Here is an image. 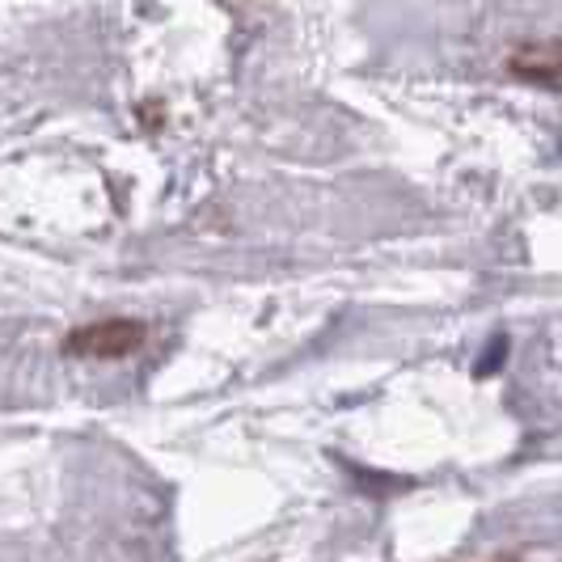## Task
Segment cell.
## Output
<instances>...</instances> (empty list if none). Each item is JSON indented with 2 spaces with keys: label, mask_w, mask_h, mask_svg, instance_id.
Segmentation results:
<instances>
[{
  "label": "cell",
  "mask_w": 562,
  "mask_h": 562,
  "mask_svg": "<svg viewBox=\"0 0 562 562\" xmlns=\"http://www.w3.org/2000/svg\"><path fill=\"white\" fill-rule=\"evenodd\" d=\"M144 338H148V326L136 317H102V322L77 326L64 338V351L68 356H89V360H123V356L140 351Z\"/></svg>",
  "instance_id": "1"
},
{
  "label": "cell",
  "mask_w": 562,
  "mask_h": 562,
  "mask_svg": "<svg viewBox=\"0 0 562 562\" xmlns=\"http://www.w3.org/2000/svg\"><path fill=\"white\" fill-rule=\"evenodd\" d=\"M507 68L516 81L541 85V89H562V38H537V43H520Z\"/></svg>",
  "instance_id": "2"
},
{
  "label": "cell",
  "mask_w": 562,
  "mask_h": 562,
  "mask_svg": "<svg viewBox=\"0 0 562 562\" xmlns=\"http://www.w3.org/2000/svg\"><path fill=\"white\" fill-rule=\"evenodd\" d=\"M504 562H520V559H504Z\"/></svg>",
  "instance_id": "3"
}]
</instances>
